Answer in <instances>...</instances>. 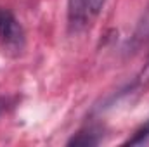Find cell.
Returning a JSON list of instances; mask_svg holds the SVG:
<instances>
[{
    "mask_svg": "<svg viewBox=\"0 0 149 147\" xmlns=\"http://www.w3.org/2000/svg\"><path fill=\"white\" fill-rule=\"evenodd\" d=\"M106 0H68V28L80 33L92 26Z\"/></svg>",
    "mask_w": 149,
    "mask_h": 147,
    "instance_id": "1",
    "label": "cell"
},
{
    "mask_svg": "<svg viewBox=\"0 0 149 147\" xmlns=\"http://www.w3.org/2000/svg\"><path fill=\"white\" fill-rule=\"evenodd\" d=\"M0 47L9 54H21L24 49V30L14 14L0 7Z\"/></svg>",
    "mask_w": 149,
    "mask_h": 147,
    "instance_id": "2",
    "label": "cell"
},
{
    "mask_svg": "<svg viewBox=\"0 0 149 147\" xmlns=\"http://www.w3.org/2000/svg\"><path fill=\"white\" fill-rule=\"evenodd\" d=\"M99 140H101L99 133H95L94 130H88V132L76 133L73 139L68 140V146H97Z\"/></svg>",
    "mask_w": 149,
    "mask_h": 147,
    "instance_id": "3",
    "label": "cell"
},
{
    "mask_svg": "<svg viewBox=\"0 0 149 147\" xmlns=\"http://www.w3.org/2000/svg\"><path fill=\"white\" fill-rule=\"evenodd\" d=\"M149 140V121L139 130V132H135V135L132 137V139H128L127 142H125V146H139V144H144V142H148Z\"/></svg>",
    "mask_w": 149,
    "mask_h": 147,
    "instance_id": "4",
    "label": "cell"
},
{
    "mask_svg": "<svg viewBox=\"0 0 149 147\" xmlns=\"http://www.w3.org/2000/svg\"><path fill=\"white\" fill-rule=\"evenodd\" d=\"M137 85H141V87L149 85V57H148V61H146V64H144V68L141 69L139 76H137Z\"/></svg>",
    "mask_w": 149,
    "mask_h": 147,
    "instance_id": "5",
    "label": "cell"
},
{
    "mask_svg": "<svg viewBox=\"0 0 149 147\" xmlns=\"http://www.w3.org/2000/svg\"><path fill=\"white\" fill-rule=\"evenodd\" d=\"M5 106H7V101H5V99H0V114L3 112V109H5Z\"/></svg>",
    "mask_w": 149,
    "mask_h": 147,
    "instance_id": "6",
    "label": "cell"
}]
</instances>
